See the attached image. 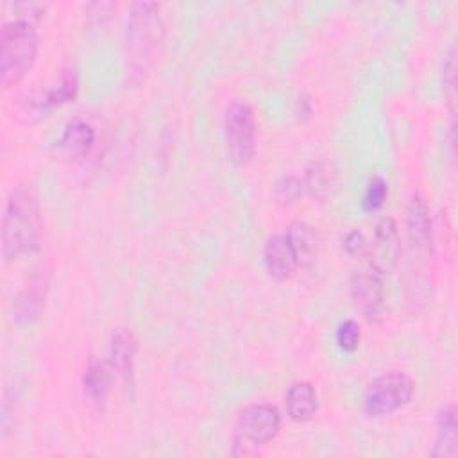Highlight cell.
Listing matches in <instances>:
<instances>
[{
    "mask_svg": "<svg viewBox=\"0 0 458 458\" xmlns=\"http://www.w3.org/2000/svg\"><path fill=\"white\" fill-rule=\"evenodd\" d=\"M351 295L367 320H379L385 310V272L367 259L351 276Z\"/></svg>",
    "mask_w": 458,
    "mask_h": 458,
    "instance_id": "cell-7",
    "label": "cell"
},
{
    "mask_svg": "<svg viewBox=\"0 0 458 458\" xmlns=\"http://www.w3.org/2000/svg\"><path fill=\"white\" fill-rule=\"evenodd\" d=\"M165 39V21L157 2H134L127 18V63L132 75L143 79Z\"/></svg>",
    "mask_w": 458,
    "mask_h": 458,
    "instance_id": "cell-3",
    "label": "cell"
},
{
    "mask_svg": "<svg viewBox=\"0 0 458 458\" xmlns=\"http://www.w3.org/2000/svg\"><path fill=\"white\" fill-rule=\"evenodd\" d=\"M224 134L233 163L243 166L256 154V118L243 100H231L224 111Z\"/></svg>",
    "mask_w": 458,
    "mask_h": 458,
    "instance_id": "cell-6",
    "label": "cell"
},
{
    "mask_svg": "<svg viewBox=\"0 0 458 458\" xmlns=\"http://www.w3.org/2000/svg\"><path fill=\"white\" fill-rule=\"evenodd\" d=\"M41 242V215L34 190L18 184L7 195L2 216V254L5 261L38 250Z\"/></svg>",
    "mask_w": 458,
    "mask_h": 458,
    "instance_id": "cell-2",
    "label": "cell"
},
{
    "mask_svg": "<svg viewBox=\"0 0 458 458\" xmlns=\"http://www.w3.org/2000/svg\"><path fill=\"white\" fill-rule=\"evenodd\" d=\"M263 263H265L267 272L277 281H284V279L292 277L293 272L299 268L297 258L283 233L274 234L265 242Z\"/></svg>",
    "mask_w": 458,
    "mask_h": 458,
    "instance_id": "cell-11",
    "label": "cell"
},
{
    "mask_svg": "<svg viewBox=\"0 0 458 458\" xmlns=\"http://www.w3.org/2000/svg\"><path fill=\"white\" fill-rule=\"evenodd\" d=\"M138 351V342L127 327H118L111 335L109 344V363L125 383L132 381L134 374V358Z\"/></svg>",
    "mask_w": 458,
    "mask_h": 458,
    "instance_id": "cell-14",
    "label": "cell"
},
{
    "mask_svg": "<svg viewBox=\"0 0 458 458\" xmlns=\"http://www.w3.org/2000/svg\"><path fill=\"white\" fill-rule=\"evenodd\" d=\"M397 254H399L397 224L392 216H383L377 220L374 229L372 258L369 259L386 274V270L395 263Z\"/></svg>",
    "mask_w": 458,
    "mask_h": 458,
    "instance_id": "cell-13",
    "label": "cell"
},
{
    "mask_svg": "<svg viewBox=\"0 0 458 458\" xmlns=\"http://www.w3.org/2000/svg\"><path fill=\"white\" fill-rule=\"evenodd\" d=\"M413 390L415 385L408 374L399 370L383 372L367 385L361 399L363 411L369 417L392 415L410 403Z\"/></svg>",
    "mask_w": 458,
    "mask_h": 458,
    "instance_id": "cell-5",
    "label": "cell"
},
{
    "mask_svg": "<svg viewBox=\"0 0 458 458\" xmlns=\"http://www.w3.org/2000/svg\"><path fill=\"white\" fill-rule=\"evenodd\" d=\"M297 258L299 268H308L313 265L318 250V238L311 225L306 222H292L283 233Z\"/></svg>",
    "mask_w": 458,
    "mask_h": 458,
    "instance_id": "cell-17",
    "label": "cell"
},
{
    "mask_svg": "<svg viewBox=\"0 0 458 458\" xmlns=\"http://www.w3.org/2000/svg\"><path fill=\"white\" fill-rule=\"evenodd\" d=\"M113 377H114V369L107 360H100L95 356L89 358L84 370V377H82V390L86 399L93 406H98V408L104 406L113 385Z\"/></svg>",
    "mask_w": 458,
    "mask_h": 458,
    "instance_id": "cell-12",
    "label": "cell"
},
{
    "mask_svg": "<svg viewBox=\"0 0 458 458\" xmlns=\"http://www.w3.org/2000/svg\"><path fill=\"white\" fill-rule=\"evenodd\" d=\"M304 190V182L295 177V175H288L277 181L276 184V199L283 204H290L293 202Z\"/></svg>",
    "mask_w": 458,
    "mask_h": 458,
    "instance_id": "cell-22",
    "label": "cell"
},
{
    "mask_svg": "<svg viewBox=\"0 0 458 458\" xmlns=\"http://www.w3.org/2000/svg\"><path fill=\"white\" fill-rule=\"evenodd\" d=\"M406 229L415 250L428 256L433 249V225L428 204L417 193L410 197L406 206Z\"/></svg>",
    "mask_w": 458,
    "mask_h": 458,
    "instance_id": "cell-9",
    "label": "cell"
},
{
    "mask_svg": "<svg viewBox=\"0 0 458 458\" xmlns=\"http://www.w3.org/2000/svg\"><path fill=\"white\" fill-rule=\"evenodd\" d=\"M48 288V277L43 270H38L30 276V279L23 284L20 293L13 302V317L18 324H30L38 318Z\"/></svg>",
    "mask_w": 458,
    "mask_h": 458,
    "instance_id": "cell-8",
    "label": "cell"
},
{
    "mask_svg": "<svg viewBox=\"0 0 458 458\" xmlns=\"http://www.w3.org/2000/svg\"><path fill=\"white\" fill-rule=\"evenodd\" d=\"M456 410L447 404L440 410L437 417V435L429 456L433 458H454L456 456Z\"/></svg>",
    "mask_w": 458,
    "mask_h": 458,
    "instance_id": "cell-18",
    "label": "cell"
},
{
    "mask_svg": "<svg viewBox=\"0 0 458 458\" xmlns=\"http://www.w3.org/2000/svg\"><path fill=\"white\" fill-rule=\"evenodd\" d=\"M388 197V184L381 175H372L361 195V208L367 213L377 211Z\"/></svg>",
    "mask_w": 458,
    "mask_h": 458,
    "instance_id": "cell-19",
    "label": "cell"
},
{
    "mask_svg": "<svg viewBox=\"0 0 458 458\" xmlns=\"http://www.w3.org/2000/svg\"><path fill=\"white\" fill-rule=\"evenodd\" d=\"M281 429V413L276 406L256 403L245 406L234 424L233 456H256L261 447L277 437Z\"/></svg>",
    "mask_w": 458,
    "mask_h": 458,
    "instance_id": "cell-4",
    "label": "cell"
},
{
    "mask_svg": "<svg viewBox=\"0 0 458 458\" xmlns=\"http://www.w3.org/2000/svg\"><path fill=\"white\" fill-rule=\"evenodd\" d=\"M360 338H361V331H360V324L354 318H344L335 333V340L338 349H342L344 352H354L360 345Z\"/></svg>",
    "mask_w": 458,
    "mask_h": 458,
    "instance_id": "cell-20",
    "label": "cell"
},
{
    "mask_svg": "<svg viewBox=\"0 0 458 458\" xmlns=\"http://www.w3.org/2000/svg\"><path fill=\"white\" fill-rule=\"evenodd\" d=\"M442 84H444V95L447 97L451 111H454V102H456V48H454V45L449 48L447 57L444 61Z\"/></svg>",
    "mask_w": 458,
    "mask_h": 458,
    "instance_id": "cell-21",
    "label": "cell"
},
{
    "mask_svg": "<svg viewBox=\"0 0 458 458\" xmlns=\"http://www.w3.org/2000/svg\"><path fill=\"white\" fill-rule=\"evenodd\" d=\"M342 247L344 250L349 254V256H360L365 252L367 249V242H365V236L360 229H352L349 231L344 240H342Z\"/></svg>",
    "mask_w": 458,
    "mask_h": 458,
    "instance_id": "cell-23",
    "label": "cell"
},
{
    "mask_svg": "<svg viewBox=\"0 0 458 458\" xmlns=\"http://www.w3.org/2000/svg\"><path fill=\"white\" fill-rule=\"evenodd\" d=\"M43 7L38 4H16L14 14L0 27V82L4 89L16 86L34 66Z\"/></svg>",
    "mask_w": 458,
    "mask_h": 458,
    "instance_id": "cell-1",
    "label": "cell"
},
{
    "mask_svg": "<svg viewBox=\"0 0 458 458\" xmlns=\"http://www.w3.org/2000/svg\"><path fill=\"white\" fill-rule=\"evenodd\" d=\"M77 89H79L77 73H75V70L66 68V70H63L59 82L54 88L47 89L45 95H39L38 98H34L30 102V113L41 116L43 113H48L54 107H59V106L73 100L77 95Z\"/></svg>",
    "mask_w": 458,
    "mask_h": 458,
    "instance_id": "cell-16",
    "label": "cell"
},
{
    "mask_svg": "<svg viewBox=\"0 0 458 458\" xmlns=\"http://www.w3.org/2000/svg\"><path fill=\"white\" fill-rule=\"evenodd\" d=\"M286 413L295 422H308L318 411V394L310 381H295L284 394Z\"/></svg>",
    "mask_w": 458,
    "mask_h": 458,
    "instance_id": "cell-15",
    "label": "cell"
},
{
    "mask_svg": "<svg viewBox=\"0 0 458 458\" xmlns=\"http://www.w3.org/2000/svg\"><path fill=\"white\" fill-rule=\"evenodd\" d=\"M95 141H97V132L93 125L86 118L75 116L68 120L66 125L63 127L57 140V147L68 157L81 159L91 152V148L95 147Z\"/></svg>",
    "mask_w": 458,
    "mask_h": 458,
    "instance_id": "cell-10",
    "label": "cell"
}]
</instances>
